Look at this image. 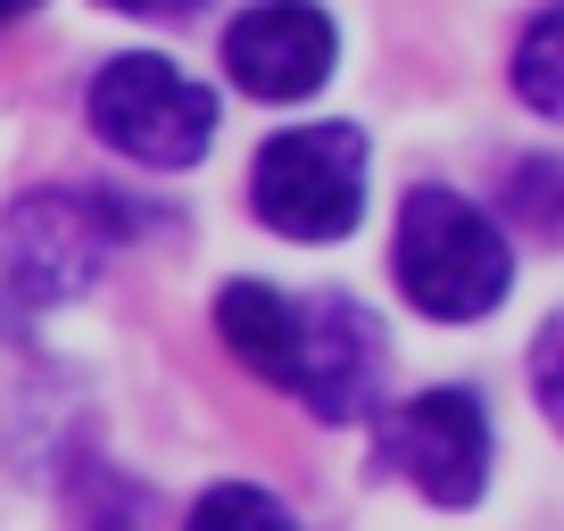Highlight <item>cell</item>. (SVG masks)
<instances>
[{
  "mask_svg": "<svg viewBox=\"0 0 564 531\" xmlns=\"http://www.w3.org/2000/svg\"><path fill=\"white\" fill-rule=\"evenodd\" d=\"M216 333L258 382L291 390V357H300V300H282L274 283H225L216 291Z\"/></svg>",
  "mask_w": 564,
  "mask_h": 531,
  "instance_id": "cell-8",
  "label": "cell"
},
{
  "mask_svg": "<svg viewBox=\"0 0 564 531\" xmlns=\"http://www.w3.org/2000/svg\"><path fill=\"white\" fill-rule=\"evenodd\" d=\"M91 133H100L108 150H124V159L141 166H192L199 150L216 142V91L192 84V75L175 67V58L159 51H124L108 58L100 75H91Z\"/></svg>",
  "mask_w": 564,
  "mask_h": 531,
  "instance_id": "cell-2",
  "label": "cell"
},
{
  "mask_svg": "<svg viewBox=\"0 0 564 531\" xmlns=\"http://www.w3.org/2000/svg\"><path fill=\"white\" fill-rule=\"evenodd\" d=\"M25 9H42V0H0V25H18Z\"/></svg>",
  "mask_w": 564,
  "mask_h": 531,
  "instance_id": "cell-13",
  "label": "cell"
},
{
  "mask_svg": "<svg viewBox=\"0 0 564 531\" xmlns=\"http://www.w3.org/2000/svg\"><path fill=\"white\" fill-rule=\"evenodd\" d=\"M333 18L307 9V0H258L241 9L225 34V75L249 100H307V91L333 75Z\"/></svg>",
  "mask_w": 564,
  "mask_h": 531,
  "instance_id": "cell-6",
  "label": "cell"
},
{
  "mask_svg": "<svg viewBox=\"0 0 564 531\" xmlns=\"http://www.w3.org/2000/svg\"><path fill=\"white\" fill-rule=\"evenodd\" d=\"M183 531H291V514H282V498L258 490V481H225V490H208L192 507Z\"/></svg>",
  "mask_w": 564,
  "mask_h": 531,
  "instance_id": "cell-10",
  "label": "cell"
},
{
  "mask_svg": "<svg viewBox=\"0 0 564 531\" xmlns=\"http://www.w3.org/2000/svg\"><path fill=\"white\" fill-rule=\"evenodd\" d=\"M258 216L282 241H340L366 216V133L357 124H300L258 150L249 175Z\"/></svg>",
  "mask_w": 564,
  "mask_h": 531,
  "instance_id": "cell-3",
  "label": "cell"
},
{
  "mask_svg": "<svg viewBox=\"0 0 564 531\" xmlns=\"http://www.w3.org/2000/svg\"><path fill=\"white\" fill-rule=\"evenodd\" d=\"M382 448L432 507H474L490 490V415L474 390H423L382 424Z\"/></svg>",
  "mask_w": 564,
  "mask_h": 531,
  "instance_id": "cell-5",
  "label": "cell"
},
{
  "mask_svg": "<svg viewBox=\"0 0 564 531\" xmlns=\"http://www.w3.org/2000/svg\"><path fill=\"white\" fill-rule=\"evenodd\" d=\"M399 291L441 324H474L514 291V249L448 183H423L399 208Z\"/></svg>",
  "mask_w": 564,
  "mask_h": 531,
  "instance_id": "cell-1",
  "label": "cell"
},
{
  "mask_svg": "<svg viewBox=\"0 0 564 531\" xmlns=\"http://www.w3.org/2000/svg\"><path fill=\"white\" fill-rule=\"evenodd\" d=\"M373 373H382V333L357 300L324 291L300 307V357H291V390L324 424H357L373 408Z\"/></svg>",
  "mask_w": 564,
  "mask_h": 531,
  "instance_id": "cell-7",
  "label": "cell"
},
{
  "mask_svg": "<svg viewBox=\"0 0 564 531\" xmlns=\"http://www.w3.org/2000/svg\"><path fill=\"white\" fill-rule=\"evenodd\" d=\"M531 390H540V408L556 415V324H547L540 349H531Z\"/></svg>",
  "mask_w": 564,
  "mask_h": 531,
  "instance_id": "cell-11",
  "label": "cell"
},
{
  "mask_svg": "<svg viewBox=\"0 0 564 531\" xmlns=\"http://www.w3.org/2000/svg\"><path fill=\"white\" fill-rule=\"evenodd\" d=\"M117 232H124V199L108 192H25L0 216V274L34 307L75 300V291L100 283Z\"/></svg>",
  "mask_w": 564,
  "mask_h": 531,
  "instance_id": "cell-4",
  "label": "cell"
},
{
  "mask_svg": "<svg viewBox=\"0 0 564 531\" xmlns=\"http://www.w3.org/2000/svg\"><path fill=\"white\" fill-rule=\"evenodd\" d=\"M514 91H523V108H540V117L564 108V18H556V9L531 18L523 51H514Z\"/></svg>",
  "mask_w": 564,
  "mask_h": 531,
  "instance_id": "cell-9",
  "label": "cell"
},
{
  "mask_svg": "<svg viewBox=\"0 0 564 531\" xmlns=\"http://www.w3.org/2000/svg\"><path fill=\"white\" fill-rule=\"evenodd\" d=\"M108 9H124V18H192L199 0H108Z\"/></svg>",
  "mask_w": 564,
  "mask_h": 531,
  "instance_id": "cell-12",
  "label": "cell"
}]
</instances>
